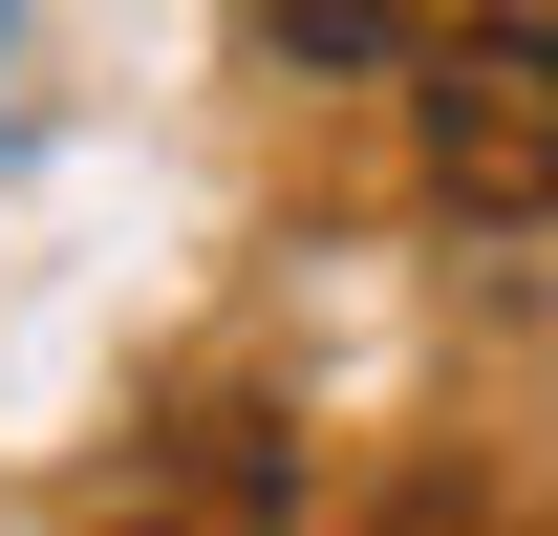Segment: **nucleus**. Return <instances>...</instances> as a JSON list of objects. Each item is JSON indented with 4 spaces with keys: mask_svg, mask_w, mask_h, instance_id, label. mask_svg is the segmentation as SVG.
<instances>
[{
    "mask_svg": "<svg viewBox=\"0 0 558 536\" xmlns=\"http://www.w3.org/2000/svg\"><path fill=\"white\" fill-rule=\"evenodd\" d=\"M409 150H429L451 215H558V0L429 44V65H409Z\"/></svg>",
    "mask_w": 558,
    "mask_h": 536,
    "instance_id": "f257e3e1",
    "label": "nucleus"
},
{
    "mask_svg": "<svg viewBox=\"0 0 558 536\" xmlns=\"http://www.w3.org/2000/svg\"><path fill=\"white\" fill-rule=\"evenodd\" d=\"M258 22L301 65H429V44H451V0H258Z\"/></svg>",
    "mask_w": 558,
    "mask_h": 536,
    "instance_id": "7ed1b4c3",
    "label": "nucleus"
},
{
    "mask_svg": "<svg viewBox=\"0 0 558 536\" xmlns=\"http://www.w3.org/2000/svg\"><path fill=\"white\" fill-rule=\"evenodd\" d=\"M365 536H558V515H515L494 472H409V494H387V515H365Z\"/></svg>",
    "mask_w": 558,
    "mask_h": 536,
    "instance_id": "20e7f679",
    "label": "nucleus"
},
{
    "mask_svg": "<svg viewBox=\"0 0 558 536\" xmlns=\"http://www.w3.org/2000/svg\"><path fill=\"white\" fill-rule=\"evenodd\" d=\"M108 536H279V429L258 407H172L108 494Z\"/></svg>",
    "mask_w": 558,
    "mask_h": 536,
    "instance_id": "f03ea898",
    "label": "nucleus"
}]
</instances>
